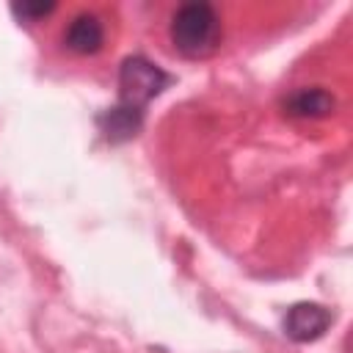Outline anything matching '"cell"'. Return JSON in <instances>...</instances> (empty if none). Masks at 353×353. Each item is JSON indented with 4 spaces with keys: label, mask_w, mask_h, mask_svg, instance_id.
<instances>
[{
    "label": "cell",
    "mask_w": 353,
    "mask_h": 353,
    "mask_svg": "<svg viewBox=\"0 0 353 353\" xmlns=\"http://www.w3.org/2000/svg\"><path fill=\"white\" fill-rule=\"evenodd\" d=\"M168 36L176 52H182L185 58H204L221 44V17L204 0L182 3L171 14Z\"/></svg>",
    "instance_id": "1"
},
{
    "label": "cell",
    "mask_w": 353,
    "mask_h": 353,
    "mask_svg": "<svg viewBox=\"0 0 353 353\" xmlns=\"http://www.w3.org/2000/svg\"><path fill=\"white\" fill-rule=\"evenodd\" d=\"M334 108H336V99L323 85L295 88L284 99V113H290L292 119H325V116L334 113Z\"/></svg>",
    "instance_id": "5"
},
{
    "label": "cell",
    "mask_w": 353,
    "mask_h": 353,
    "mask_svg": "<svg viewBox=\"0 0 353 353\" xmlns=\"http://www.w3.org/2000/svg\"><path fill=\"white\" fill-rule=\"evenodd\" d=\"M331 325V312L320 303H295L284 314V334L292 342H314L320 339Z\"/></svg>",
    "instance_id": "3"
},
{
    "label": "cell",
    "mask_w": 353,
    "mask_h": 353,
    "mask_svg": "<svg viewBox=\"0 0 353 353\" xmlns=\"http://www.w3.org/2000/svg\"><path fill=\"white\" fill-rule=\"evenodd\" d=\"M105 44V25L97 14L80 11L63 30V47L74 55H94Z\"/></svg>",
    "instance_id": "4"
},
{
    "label": "cell",
    "mask_w": 353,
    "mask_h": 353,
    "mask_svg": "<svg viewBox=\"0 0 353 353\" xmlns=\"http://www.w3.org/2000/svg\"><path fill=\"white\" fill-rule=\"evenodd\" d=\"M171 83V74L163 72L154 61L143 55H130L121 61L119 69V105L143 113L146 105L160 97Z\"/></svg>",
    "instance_id": "2"
},
{
    "label": "cell",
    "mask_w": 353,
    "mask_h": 353,
    "mask_svg": "<svg viewBox=\"0 0 353 353\" xmlns=\"http://www.w3.org/2000/svg\"><path fill=\"white\" fill-rule=\"evenodd\" d=\"M141 124H143V113H135L119 102L99 116V127H102L105 138L113 143H121V141H130L132 135H138Z\"/></svg>",
    "instance_id": "6"
},
{
    "label": "cell",
    "mask_w": 353,
    "mask_h": 353,
    "mask_svg": "<svg viewBox=\"0 0 353 353\" xmlns=\"http://www.w3.org/2000/svg\"><path fill=\"white\" fill-rule=\"evenodd\" d=\"M55 8V3H44V0H25V3H14L11 6V11H14V17L19 19V22H39V19H44L50 11Z\"/></svg>",
    "instance_id": "7"
}]
</instances>
